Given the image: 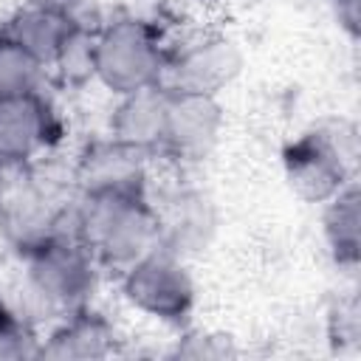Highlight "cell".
Listing matches in <instances>:
<instances>
[{
  "mask_svg": "<svg viewBox=\"0 0 361 361\" xmlns=\"http://www.w3.org/2000/svg\"><path fill=\"white\" fill-rule=\"evenodd\" d=\"M79 231L87 248L116 265H133L158 245V217L141 195H87Z\"/></svg>",
  "mask_w": 361,
  "mask_h": 361,
  "instance_id": "cell-1",
  "label": "cell"
},
{
  "mask_svg": "<svg viewBox=\"0 0 361 361\" xmlns=\"http://www.w3.org/2000/svg\"><path fill=\"white\" fill-rule=\"evenodd\" d=\"M96 73L116 93H135L141 87L161 85L164 54L152 31L138 20L110 25L96 39Z\"/></svg>",
  "mask_w": 361,
  "mask_h": 361,
  "instance_id": "cell-2",
  "label": "cell"
},
{
  "mask_svg": "<svg viewBox=\"0 0 361 361\" xmlns=\"http://www.w3.org/2000/svg\"><path fill=\"white\" fill-rule=\"evenodd\" d=\"M124 290L147 313L161 319H180L192 305V282L169 248H149L127 268Z\"/></svg>",
  "mask_w": 361,
  "mask_h": 361,
  "instance_id": "cell-3",
  "label": "cell"
},
{
  "mask_svg": "<svg viewBox=\"0 0 361 361\" xmlns=\"http://www.w3.org/2000/svg\"><path fill=\"white\" fill-rule=\"evenodd\" d=\"M237 68H240V56L228 39H206L178 54L172 65L164 68L169 73V82L161 87L172 93L214 96L223 85H228Z\"/></svg>",
  "mask_w": 361,
  "mask_h": 361,
  "instance_id": "cell-4",
  "label": "cell"
},
{
  "mask_svg": "<svg viewBox=\"0 0 361 361\" xmlns=\"http://www.w3.org/2000/svg\"><path fill=\"white\" fill-rule=\"evenodd\" d=\"M290 186L310 200L333 197L344 186L347 164L344 149L330 144L324 135H305L285 155Z\"/></svg>",
  "mask_w": 361,
  "mask_h": 361,
  "instance_id": "cell-5",
  "label": "cell"
},
{
  "mask_svg": "<svg viewBox=\"0 0 361 361\" xmlns=\"http://www.w3.org/2000/svg\"><path fill=\"white\" fill-rule=\"evenodd\" d=\"M166 127L164 144L180 155H203L220 130V110L214 96L200 93H172L166 90Z\"/></svg>",
  "mask_w": 361,
  "mask_h": 361,
  "instance_id": "cell-6",
  "label": "cell"
},
{
  "mask_svg": "<svg viewBox=\"0 0 361 361\" xmlns=\"http://www.w3.org/2000/svg\"><path fill=\"white\" fill-rule=\"evenodd\" d=\"M34 248L31 276L42 296L54 302H73L85 296L90 285V259L79 245L59 243V240H42Z\"/></svg>",
  "mask_w": 361,
  "mask_h": 361,
  "instance_id": "cell-7",
  "label": "cell"
},
{
  "mask_svg": "<svg viewBox=\"0 0 361 361\" xmlns=\"http://www.w3.org/2000/svg\"><path fill=\"white\" fill-rule=\"evenodd\" d=\"M48 141V107L34 90L0 99V164H20Z\"/></svg>",
  "mask_w": 361,
  "mask_h": 361,
  "instance_id": "cell-8",
  "label": "cell"
},
{
  "mask_svg": "<svg viewBox=\"0 0 361 361\" xmlns=\"http://www.w3.org/2000/svg\"><path fill=\"white\" fill-rule=\"evenodd\" d=\"M141 149L113 138L93 149L82 164V180L87 195H141L144 169L138 161Z\"/></svg>",
  "mask_w": 361,
  "mask_h": 361,
  "instance_id": "cell-9",
  "label": "cell"
},
{
  "mask_svg": "<svg viewBox=\"0 0 361 361\" xmlns=\"http://www.w3.org/2000/svg\"><path fill=\"white\" fill-rule=\"evenodd\" d=\"M166 90L161 85L141 87L135 93H127L124 104L116 113V141L135 147V149H152L164 144V127H166Z\"/></svg>",
  "mask_w": 361,
  "mask_h": 361,
  "instance_id": "cell-10",
  "label": "cell"
},
{
  "mask_svg": "<svg viewBox=\"0 0 361 361\" xmlns=\"http://www.w3.org/2000/svg\"><path fill=\"white\" fill-rule=\"evenodd\" d=\"M76 25L56 8H31L25 11L14 31L8 34L14 42H20L39 65L42 62H54L62 42L68 39V34L73 31Z\"/></svg>",
  "mask_w": 361,
  "mask_h": 361,
  "instance_id": "cell-11",
  "label": "cell"
},
{
  "mask_svg": "<svg viewBox=\"0 0 361 361\" xmlns=\"http://www.w3.org/2000/svg\"><path fill=\"white\" fill-rule=\"evenodd\" d=\"M209 226H212V220L206 214V200L200 195H183L175 200L166 220L158 217V243L166 240L164 248L178 254L186 245L203 243V228H209Z\"/></svg>",
  "mask_w": 361,
  "mask_h": 361,
  "instance_id": "cell-12",
  "label": "cell"
},
{
  "mask_svg": "<svg viewBox=\"0 0 361 361\" xmlns=\"http://www.w3.org/2000/svg\"><path fill=\"white\" fill-rule=\"evenodd\" d=\"M327 234L338 254V259H355L358 248V206H355V186H341L333 195V206L327 212Z\"/></svg>",
  "mask_w": 361,
  "mask_h": 361,
  "instance_id": "cell-13",
  "label": "cell"
},
{
  "mask_svg": "<svg viewBox=\"0 0 361 361\" xmlns=\"http://www.w3.org/2000/svg\"><path fill=\"white\" fill-rule=\"evenodd\" d=\"M39 62L11 37H0V99L34 90Z\"/></svg>",
  "mask_w": 361,
  "mask_h": 361,
  "instance_id": "cell-14",
  "label": "cell"
},
{
  "mask_svg": "<svg viewBox=\"0 0 361 361\" xmlns=\"http://www.w3.org/2000/svg\"><path fill=\"white\" fill-rule=\"evenodd\" d=\"M107 338V330L99 319L82 316L73 319L71 324H65L56 336H54V347H48V355H102L104 347L102 341Z\"/></svg>",
  "mask_w": 361,
  "mask_h": 361,
  "instance_id": "cell-15",
  "label": "cell"
}]
</instances>
